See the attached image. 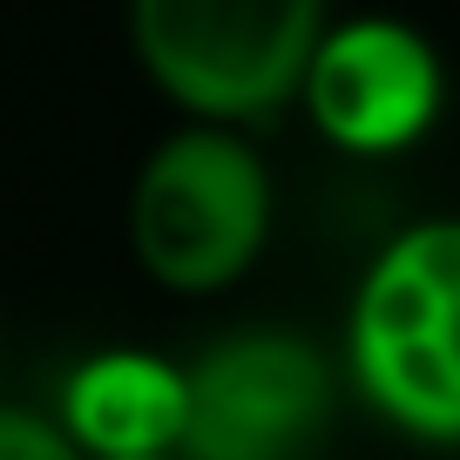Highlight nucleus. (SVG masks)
Returning <instances> with one entry per match:
<instances>
[{"mask_svg":"<svg viewBox=\"0 0 460 460\" xmlns=\"http://www.w3.org/2000/svg\"><path fill=\"white\" fill-rule=\"evenodd\" d=\"M345 366L386 427L460 447V217L400 230L345 325Z\"/></svg>","mask_w":460,"mask_h":460,"instance_id":"f257e3e1","label":"nucleus"},{"mask_svg":"<svg viewBox=\"0 0 460 460\" xmlns=\"http://www.w3.org/2000/svg\"><path fill=\"white\" fill-rule=\"evenodd\" d=\"M325 28V0H129V48L156 95L237 136L298 102Z\"/></svg>","mask_w":460,"mask_h":460,"instance_id":"f03ea898","label":"nucleus"},{"mask_svg":"<svg viewBox=\"0 0 460 460\" xmlns=\"http://www.w3.org/2000/svg\"><path fill=\"white\" fill-rule=\"evenodd\" d=\"M271 237V170L251 136L183 122L129 183V251L176 298L230 291Z\"/></svg>","mask_w":460,"mask_h":460,"instance_id":"7ed1b4c3","label":"nucleus"},{"mask_svg":"<svg viewBox=\"0 0 460 460\" xmlns=\"http://www.w3.org/2000/svg\"><path fill=\"white\" fill-rule=\"evenodd\" d=\"M332 359L298 332H230L183 366L176 460H312L332 433Z\"/></svg>","mask_w":460,"mask_h":460,"instance_id":"20e7f679","label":"nucleus"},{"mask_svg":"<svg viewBox=\"0 0 460 460\" xmlns=\"http://www.w3.org/2000/svg\"><path fill=\"white\" fill-rule=\"evenodd\" d=\"M447 68L420 28L393 14L332 21L305 68L298 109L318 122V136L352 156H400L440 122Z\"/></svg>","mask_w":460,"mask_h":460,"instance_id":"39448f33","label":"nucleus"},{"mask_svg":"<svg viewBox=\"0 0 460 460\" xmlns=\"http://www.w3.org/2000/svg\"><path fill=\"white\" fill-rule=\"evenodd\" d=\"M61 433L88 460H149L183 447V366L115 345L68 373L61 386Z\"/></svg>","mask_w":460,"mask_h":460,"instance_id":"423d86ee","label":"nucleus"},{"mask_svg":"<svg viewBox=\"0 0 460 460\" xmlns=\"http://www.w3.org/2000/svg\"><path fill=\"white\" fill-rule=\"evenodd\" d=\"M0 460H88V454L61 433L55 413H34V406H7L0 400Z\"/></svg>","mask_w":460,"mask_h":460,"instance_id":"0eeeda50","label":"nucleus"},{"mask_svg":"<svg viewBox=\"0 0 460 460\" xmlns=\"http://www.w3.org/2000/svg\"><path fill=\"white\" fill-rule=\"evenodd\" d=\"M149 460H176V454H149Z\"/></svg>","mask_w":460,"mask_h":460,"instance_id":"6e6552de","label":"nucleus"}]
</instances>
